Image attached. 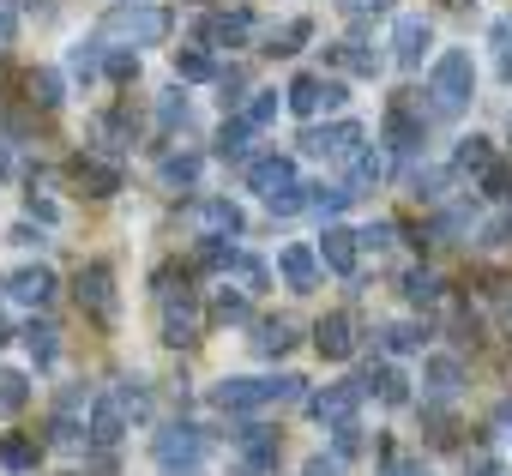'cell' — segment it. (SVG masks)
<instances>
[{
    "mask_svg": "<svg viewBox=\"0 0 512 476\" xmlns=\"http://www.w3.org/2000/svg\"><path fill=\"white\" fill-rule=\"evenodd\" d=\"M235 446H241V470H253V476L278 464V434L272 428H241Z\"/></svg>",
    "mask_w": 512,
    "mask_h": 476,
    "instance_id": "obj_17",
    "label": "cell"
},
{
    "mask_svg": "<svg viewBox=\"0 0 512 476\" xmlns=\"http://www.w3.org/2000/svg\"><path fill=\"white\" fill-rule=\"evenodd\" d=\"M235 278H241V290H266V266L247 254H235Z\"/></svg>",
    "mask_w": 512,
    "mask_h": 476,
    "instance_id": "obj_43",
    "label": "cell"
},
{
    "mask_svg": "<svg viewBox=\"0 0 512 476\" xmlns=\"http://www.w3.org/2000/svg\"><path fill=\"white\" fill-rule=\"evenodd\" d=\"M422 133H428V115L416 109V91H398L392 109H386V145L398 157H416L422 151Z\"/></svg>",
    "mask_w": 512,
    "mask_h": 476,
    "instance_id": "obj_5",
    "label": "cell"
},
{
    "mask_svg": "<svg viewBox=\"0 0 512 476\" xmlns=\"http://www.w3.org/2000/svg\"><path fill=\"white\" fill-rule=\"evenodd\" d=\"M7 43H13V13L0 7V49H7Z\"/></svg>",
    "mask_w": 512,
    "mask_h": 476,
    "instance_id": "obj_53",
    "label": "cell"
},
{
    "mask_svg": "<svg viewBox=\"0 0 512 476\" xmlns=\"http://www.w3.org/2000/svg\"><path fill=\"white\" fill-rule=\"evenodd\" d=\"M302 476H344V458H308Z\"/></svg>",
    "mask_w": 512,
    "mask_h": 476,
    "instance_id": "obj_51",
    "label": "cell"
},
{
    "mask_svg": "<svg viewBox=\"0 0 512 476\" xmlns=\"http://www.w3.org/2000/svg\"><path fill=\"white\" fill-rule=\"evenodd\" d=\"M380 338H386V350H392V356H404V350H416V344H422V326H410V320H398V326H386Z\"/></svg>",
    "mask_w": 512,
    "mask_h": 476,
    "instance_id": "obj_39",
    "label": "cell"
},
{
    "mask_svg": "<svg viewBox=\"0 0 512 476\" xmlns=\"http://www.w3.org/2000/svg\"><path fill=\"white\" fill-rule=\"evenodd\" d=\"M506 187H512V169H506V163H494V169L482 175V193H488V199H506Z\"/></svg>",
    "mask_w": 512,
    "mask_h": 476,
    "instance_id": "obj_47",
    "label": "cell"
},
{
    "mask_svg": "<svg viewBox=\"0 0 512 476\" xmlns=\"http://www.w3.org/2000/svg\"><path fill=\"white\" fill-rule=\"evenodd\" d=\"M488 43L500 49V79H512V19H494V31H488Z\"/></svg>",
    "mask_w": 512,
    "mask_h": 476,
    "instance_id": "obj_41",
    "label": "cell"
},
{
    "mask_svg": "<svg viewBox=\"0 0 512 476\" xmlns=\"http://www.w3.org/2000/svg\"><path fill=\"white\" fill-rule=\"evenodd\" d=\"M103 73H109V79H121V85H127V79H133V73H139V55H133V49H109V55H103Z\"/></svg>",
    "mask_w": 512,
    "mask_h": 476,
    "instance_id": "obj_40",
    "label": "cell"
},
{
    "mask_svg": "<svg viewBox=\"0 0 512 476\" xmlns=\"http://www.w3.org/2000/svg\"><path fill=\"white\" fill-rule=\"evenodd\" d=\"M199 452H205V434H199L193 422H169V428L157 434V464H163V470H193Z\"/></svg>",
    "mask_w": 512,
    "mask_h": 476,
    "instance_id": "obj_8",
    "label": "cell"
},
{
    "mask_svg": "<svg viewBox=\"0 0 512 476\" xmlns=\"http://www.w3.org/2000/svg\"><path fill=\"white\" fill-rule=\"evenodd\" d=\"M380 175H386V157H380V151H356V157H350V181H344V187H350V199H362Z\"/></svg>",
    "mask_w": 512,
    "mask_h": 476,
    "instance_id": "obj_25",
    "label": "cell"
},
{
    "mask_svg": "<svg viewBox=\"0 0 512 476\" xmlns=\"http://www.w3.org/2000/svg\"><path fill=\"white\" fill-rule=\"evenodd\" d=\"M350 205V187H308V211H320V217H338Z\"/></svg>",
    "mask_w": 512,
    "mask_h": 476,
    "instance_id": "obj_37",
    "label": "cell"
},
{
    "mask_svg": "<svg viewBox=\"0 0 512 476\" xmlns=\"http://www.w3.org/2000/svg\"><path fill=\"white\" fill-rule=\"evenodd\" d=\"M217 85H223V97L235 103V91H247V73H241V67H229V73H217Z\"/></svg>",
    "mask_w": 512,
    "mask_h": 476,
    "instance_id": "obj_50",
    "label": "cell"
},
{
    "mask_svg": "<svg viewBox=\"0 0 512 476\" xmlns=\"http://www.w3.org/2000/svg\"><path fill=\"white\" fill-rule=\"evenodd\" d=\"M67 67H73V73H79V79H91V73H97V67H103V55H97V43H79V49H73V61H67Z\"/></svg>",
    "mask_w": 512,
    "mask_h": 476,
    "instance_id": "obj_44",
    "label": "cell"
},
{
    "mask_svg": "<svg viewBox=\"0 0 512 476\" xmlns=\"http://www.w3.org/2000/svg\"><path fill=\"white\" fill-rule=\"evenodd\" d=\"M374 386H380V398H386V404H404V374H398V368H380V374H374Z\"/></svg>",
    "mask_w": 512,
    "mask_h": 476,
    "instance_id": "obj_45",
    "label": "cell"
},
{
    "mask_svg": "<svg viewBox=\"0 0 512 476\" xmlns=\"http://www.w3.org/2000/svg\"><path fill=\"white\" fill-rule=\"evenodd\" d=\"M356 145H362V127H356V121L308 127V133H302V151H308V157H356Z\"/></svg>",
    "mask_w": 512,
    "mask_h": 476,
    "instance_id": "obj_10",
    "label": "cell"
},
{
    "mask_svg": "<svg viewBox=\"0 0 512 476\" xmlns=\"http://www.w3.org/2000/svg\"><path fill=\"white\" fill-rule=\"evenodd\" d=\"M362 392H368V380H344V386H326L320 398H308V410H314L320 422H332V428H344V422L356 416V404H362Z\"/></svg>",
    "mask_w": 512,
    "mask_h": 476,
    "instance_id": "obj_12",
    "label": "cell"
},
{
    "mask_svg": "<svg viewBox=\"0 0 512 476\" xmlns=\"http://www.w3.org/2000/svg\"><path fill=\"white\" fill-rule=\"evenodd\" d=\"M73 181L91 193V199H115L121 193V163H109V157H91V151H79L73 157Z\"/></svg>",
    "mask_w": 512,
    "mask_h": 476,
    "instance_id": "obj_11",
    "label": "cell"
},
{
    "mask_svg": "<svg viewBox=\"0 0 512 476\" xmlns=\"http://www.w3.org/2000/svg\"><path fill=\"white\" fill-rule=\"evenodd\" d=\"M247 187L266 193V205H272V199H284V193L296 187V163H290V157H260V163H247Z\"/></svg>",
    "mask_w": 512,
    "mask_h": 476,
    "instance_id": "obj_14",
    "label": "cell"
},
{
    "mask_svg": "<svg viewBox=\"0 0 512 476\" xmlns=\"http://www.w3.org/2000/svg\"><path fill=\"white\" fill-rule=\"evenodd\" d=\"M308 37H314V25H308V19H290L284 31H272V55H296Z\"/></svg>",
    "mask_w": 512,
    "mask_h": 476,
    "instance_id": "obj_34",
    "label": "cell"
},
{
    "mask_svg": "<svg viewBox=\"0 0 512 476\" xmlns=\"http://www.w3.org/2000/svg\"><path fill=\"white\" fill-rule=\"evenodd\" d=\"M31 97H37L43 109H61V73H55V67H37V73H31Z\"/></svg>",
    "mask_w": 512,
    "mask_h": 476,
    "instance_id": "obj_35",
    "label": "cell"
},
{
    "mask_svg": "<svg viewBox=\"0 0 512 476\" xmlns=\"http://www.w3.org/2000/svg\"><path fill=\"white\" fill-rule=\"evenodd\" d=\"M296 344V320H260V338H253V350H260V356H284Z\"/></svg>",
    "mask_w": 512,
    "mask_h": 476,
    "instance_id": "obj_26",
    "label": "cell"
},
{
    "mask_svg": "<svg viewBox=\"0 0 512 476\" xmlns=\"http://www.w3.org/2000/svg\"><path fill=\"white\" fill-rule=\"evenodd\" d=\"M272 115H278V91H253L247 103H241V121L260 133V127H272Z\"/></svg>",
    "mask_w": 512,
    "mask_h": 476,
    "instance_id": "obj_32",
    "label": "cell"
},
{
    "mask_svg": "<svg viewBox=\"0 0 512 476\" xmlns=\"http://www.w3.org/2000/svg\"><path fill=\"white\" fill-rule=\"evenodd\" d=\"M392 476H428V470H416V464H398V470H392Z\"/></svg>",
    "mask_w": 512,
    "mask_h": 476,
    "instance_id": "obj_55",
    "label": "cell"
},
{
    "mask_svg": "<svg viewBox=\"0 0 512 476\" xmlns=\"http://www.w3.org/2000/svg\"><path fill=\"white\" fill-rule=\"evenodd\" d=\"M338 13H350V19H380L386 0H338Z\"/></svg>",
    "mask_w": 512,
    "mask_h": 476,
    "instance_id": "obj_48",
    "label": "cell"
},
{
    "mask_svg": "<svg viewBox=\"0 0 512 476\" xmlns=\"http://www.w3.org/2000/svg\"><path fill=\"white\" fill-rule=\"evenodd\" d=\"M211 320H223V326H229V320H247V296H229V290H223V296L211 302Z\"/></svg>",
    "mask_w": 512,
    "mask_h": 476,
    "instance_id": "obj_42",
    "label": "cell"
},
{
    "mask_svg": "<svg viewBox=\"0 0 512 476\" xmlns=\"http://www.w3.org/2000/svg\"><path fill=\"white\" fill-rule=\"evenodd\" d=\"M103 37H115V43H127V49H151V43L169 37V13H163V7H115V13L103 19Z\"/></svg>",
    "mask_w": 512,
    "mask_h": 476,
    "instance_id": "obj_4",
    "label": "cell"
},
{
    "mask_svg": "<svg viewBox=\"0 0 512 476\" xmlns=\"http://www.w3.org/2000/svg\"><path fill=\"white\" fill-rule=\"evenodd\" d=\"M356 452H362V428L344 422V428H338V458H356Z\"/></svg>",
    "mask_w": 512,
    "mask_h": 476,
    "instance_id": "obj_49",
    "label": "cell"
},
{
    "mask_svg": "<svg viewBox=\"0 0 512 476\" xmlns=\"http://www.w3.org/2000/svg\"><path fill=\"white\" fill-rule=\"evenodd\" d=\"M422 380H428V392H434V398H452V392L464 386V368H458V356H428Z\"/></svg>",
    "mask_w": 512,
    "mask_h": 476,
    "instance_id": "obj_24",
    "label": "cell"
},
{
    "mask_svg": "<svg viewBox=\"0 0 512 476\" xmlns=\"http://www.w3.org/2000/svg\"><path fill=\"white\" fill-rule=\"evenodd\" d=\"M284 103H290L296 115H320V109H338V103H344V85L326 79V73H296L290 91H284Z\"/></svg>",
    "mask_w": 512,
    "mask_h": 476,
    "instance_id": "obj_7",
    "label": "cell"
},
{
    "mask_svg": "<svg viewBox=\"0 0 512 476\" xmlns=\"http://www.w3.org/2000/svg\"><path fill=\"white\" fill-rule=\"evenodd\" d=\"M121 428H127V404H121V392H97V398H91V428H85V434H91L97 446H115Z\"/></svg>",
    "mask_w": 512,
    "mask_h": 476,
    "instance_id": "obj_16",
    "label": "cell"
},
{
    "mask_svg": "<svg viewBox=\"0 0 512 476\" xmlns=\"http://www.w3.org/2000/svg\"><path fill=\"white\" fill-rule=\"evenodd\" d=\"M452 169H458V175H488V169H494L488 139H464V145H458V157H452Z\"/></svg>",
    "mask_w": 512,
    "mask_h": 476,
    "instance_id": "obj_28",
    "label": "cell"
},
{
    "mask_svg": "<svg viewBox=\"0 0 512 476\" xmlns=\"http://www.w3.org/2000/svg\"><path fill=\"white\" fill-rule=\"evenodd\" d=\"M247 133H253V127H247V121L235 115V121H229V127L217 133V157H223V163H229V157H247Z\"/></svg>",
    "mask_w": 512,
    "mask_h": 476,
    "instance_id": "obj_36",
    "label": "cell"
},
{
    "mask_svg": "<svg viewBox=\"0 0 512 476\" xmlns=\"http://www.w3.org/2000/svg\"><path fill=\"white\" fill-rule=\"evenodd\" d=\"M314 350H320L326 362H350V356H356V326H350V314H326V320L314 326Z\"/></svg>",
    "mask_w": 512,
    "mask_h": 476,
    "instance_id": "obj_15",
    "label": "cell"
},
{
    "mask_svg": "<svg viewBox=\"0 0 512 476\" xmlns=\"http://www.w3.org/2000/svg\"><path fill=\"white\" fill-rule=\"evenodd\" d=\"M157 115H163V127H181V133H187V103H181L175 91H169V97L157 103Z\"/></svg>",
    "mask_w": 512,
    "mask_h": 476,
    "instance_id": "obj_46",
    "label": "cell"
},
{
    "mask_svg": "<svg viewBox=\"0 0 512 476\" xmlns=\"http://www.w3.org/2000/svg\"><path fill=\"white\" fill-rule=\"evenodd\" d=\"M175 79H217L205 49H175Z\"/></svg>",
    "mask_w": 512,
    "mask_h": 476,
    "instance_id": "obj_33",
    "label": "cell"
},
{
    "mask_svg": "<svg viewBox=\"0 0 512 476\" xmlns=\"http://www.w3.org/2000/svg\"><path fill=\"white\" fill-rule=\"evenodd\" d=\"M0 464H7V470H37V440L7 434V440H0Z\"/></svg>",
    "mask_w": 512,
    "mask_h": 476,
    "instance_id": "obj_31",
    "label": "cell"
},
{
    "mask_svg": "<svg viewBox=\"0 0 512 476\" xmlns=\"http://www.w3.org/2000/svg\"><path fill=\"white\" fill-rule=\"evenodd\" d=\"M428 43H434V31H428V19H416V13H404V19L392 25V61H398V67H422V55H428Z\"/></svg>",
    "mask_w": 512,
    "mask_h": 476,
    "instance_id": "obj_13",
    "label": "cell"
},
{
    "mask_svg": "<svg viewBox=\"0 0 512 476\" xmlns=\"http://www.w3.org/2000/svg\"><path fill=\"white\" fill-rule=\"evenodd\" d=\"M13 302H25V308H49L55 302V272L49 266H25V272H13Z\"/></svg>",
    "mask_w": 512,
    "mask_h": 476,
    "instance_id": "obj_19",
    "label": "cell"
},
{
    "mask_svg": "<svg viewBox=\"0 0 512 476\" xmlns=\"http://www.w3.org/2000/svg\"><path fill=\"white\" fill-rule=\"evenodd\" d=\"M73 290H79V308H85L91 320H103V326H115V272H109L103 260H91V266H79V278H73Z\"/></svg>",
    "mask_w": 512,
    "mask_h": 476,
    "instance_id": "obj_6",
    "label": "cell"
},
{
    "mask_svg": "<svg viewBox=\"0 0 512 476\" xmlns=\"http://www.w3.org/2000/svg\"><path fill=\"white\" fill-rule=\"evenodd\" d=\"M79 410H85V386L61 392V404H55V422H49V440H55V446H73V440H79Z\"/></svg>",
    "mask_w": 512,
    "mask_h": 476,
    "instance_id": "obj_21",
    "label": "cell"
},
{
    "mask_svg": "<svg viewBox=\"0 0 512 476\" xmlns=\"http://www.w3.org/2000/svg\"><path fill=\"white\" fill-rule=\"evenodd\" d=\"M404 296L428 308V302H440V278L434 272H404Z\"/></svg>",
    "mask_w": 512,
    "mask_h": 476,
    "instance_id": "obj_38",
    "label": "cell"
},
{
    "mask_svg": "<svg viewBox=\"0 0 512 476\" xmlns=\"http://www.w3.org/2000/svg\"><path fill=\"white\" fill-rule=\"evenodd\" d=\"M13 169H19V163H13V151L0 145V181H13Z\"/></svg>",
    "mask_w": 512,
    "mask_h": 476,
    "instance_id": "obj_54",
    "label": "cell"
},
{
    "mask_svg": "<svg viewBox=\"0 0 512 476\" xmlns=\"http://www.w3.org/2000/svg\"><path fill=\"white\" fill-rule=\"evenodd\" d=\"M470 91H476V67H470V55L464 49H446L440 61H434V73H428V109L440 115V121H452V115H464L470 109Z\"/></svg>",
    "mask_w": 512,
    "mask_h": 476,
    "instance_id": "obj_1",
    "label": "cell"
},
{
    "mask_svg": "<svg viewBox=\"0 0 512 476\" xmlns=\"http://www.w3.org/2000/svg\"><path fill=\"white\" fill-rule=\"evenodd\" d=\"M187 217H193V229H205V235H241V205H229V199H199Z\"/></svg>",
    "mask_w": 512,
    "mask_h": 476,
    "instance_id": "obj_18",
    "label": "cell"
},
{
    "mask_svg": "<svg viewBox=\"0 0 512 476\" xmlns=\"http://www.w3.org/2000/svg\"><path fill=\"white\" fill-rule=\"evenodd\" d=\"M392 235H398V229H392V223H374V229H368V235H362V242H374V248H392Z\"/></svg>",
    "mask_w": 512,
    "mask_h": 476,
    "instance_id": "obj_52",
    "label": "cell"
},
{
    "mask_svg": "<svg viewBox=\"0 0 512 476\" xmlns=\"http://www.w3.org/2000/svg\"><path fill=\"white\" fill-rule=\"evenodd\" d=\"M157 314H163V344H175V350L199 344V308H193L187 284L175 290V272H157Z\"/></svg>",
    "mask_w": 512,
    "mask_h": 476,
    "instance_id": "obj_3",
    "label": "cell"
},
{
    "mask_svg": "<svg viewBox=\"0 0 512 476\" xmlns=\"http://www.w3.org/2000/svg\"><path fill=\"white\" fill-rule=\"evenodd\" d=\"M253 37V13H205L199 19V49H241Z\"/></svg>",
    "mask_w": 512,
    "mask_h": 476,
    "instance_id": "obj_9",
    "label": "cell"
},
{
    "mask_svg": "<svg viewBox=\"0 0 512 476\" xmlns=\"http://www.w3.org/2000/svg\"><path fill=\"white\" fill-rule=\"evenodd\" d=\"M25 398H31V380H25V374H13V368H0V416H19V410H25Z\"/></svg>",
    "mask_w": 512,
    "mask_h": 476,
    "instance_id": "obj_29",
    "label": "cell"
},
{
    "mask_svg": "<svg viewBox=\"0 0 512 476\" xmlns=\"http://www.w3.org/2000/svg\"><path fill=\"white\" fill-rule=\"evenodd\" d=\"M211 398L229 416H241V410H272V404H296L302 398V380L296 374H284V380H223Z\"/></svg>",
    "mask_w": 512,
    "mask_h": 476,
    "instance_id": "obj_2",
    "label": "cell"
},
{
    "mask_svg": "<svg viewBox=\"0 0 512 476\" xmlns=\"http://www.w3.org/2000/svg\"><path fill=\"white\" fill-rule=\"evenodd\" d=\"M157 181H163L169 193H175V187H193V181H199V157H193V151H175V157H163Z\"/></svg>",
    "mask_w": 512,
    "mask_h": 476,
    "instance_id": "obj_27",
    "label": "cell"
},
{
    "mask_svg": "<svg viewBox=\"0 0 512 476\" xmlns=\"http://www.w3.org/2000/svg\"><path fill=\"white\" fill-rule=\"evenodd\" d=\"M25 350H31L37 368H49V362L61 356V332H55V326H31V332H25Z\"/></svg>",
    "mask_w": 512,
    "mask_h": 476,
    "instance_id": "obj_30",
    "label": "cell"
},
{
    "mask_svg": "<svg viewBox=\"0 0 512 476\" xmlns=\"http://www.w3.org/2000/svg\"><path fill=\"white\" fill-rule=\"evenodd\" d=\"M332 61H338V67H344L350 79H374V73H380V55H374V49H368L362 37H344V43L332 49Z\"/></svg>",
    "mask_w": 512,
    "mask_h": 476,
    "instance_id": "obj_22",
    "label": "cell"
},
{
    "mask_svg": "<svg viewBox=\"0 0 512 476\" xmlns=\"http://www.w3.org/2000/svg\"><path fill=\"white\" fill-rule=\"evenodd\" d=\"M356 242H362V235H350V229H326V235H320V260H326L338 278H350V272H356Z\"/></svg>",
    "mask_w": 512,
    "mask_h": 476,
    "instance_id": "obj_20",
    "label": "cell"
},
{
    "mask_svg": "<svg viewBox=\"0 0 512 476\" xmlns=\"http://www.w3.org/2000/svg\"><path fill=\"white\" fill-rule=\"evenodd\" d=\"M278 272H284L290 290H314V284H320V260H314L308 248H284V254H278Z\"/></svg>",
    "mask_w": 512,
    "mask_h": 476,
    "instance_id": "obj_23",
    "label": "cell"
}]
</instances>
